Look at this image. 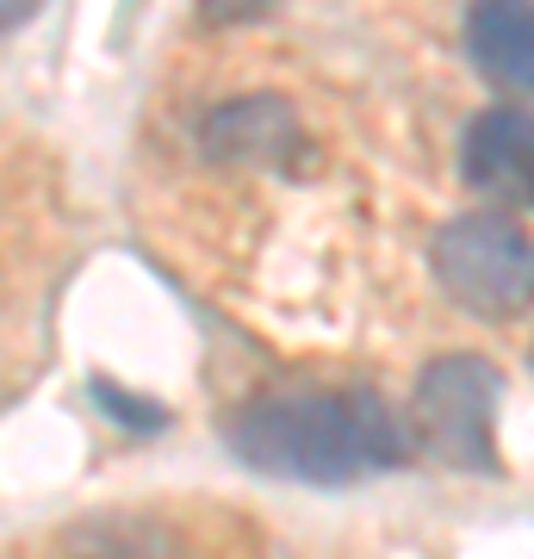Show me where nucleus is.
<instances>
[{"label": "nucleus", "mask_w": 534, "mask_h": 559, "mask_svg": "<svg viewBox=\"0 0 534 559\" xmlns=\"http://www.w3.org/2000/svg\"><path fill=\"white\" fill-rule=\"evenodd\" d=\"M230 448L242 466L298 485H348L404 460L379 392H261L230 417Z\"/></svg>", "instance_id": "f257e3e1"}, {"label": "nucleus", "mask_w": 534, "mask_h": 559, "mask_svg": "<svg viewBox=\"0 0 534 559\" xmlns=\"http://www.w3.org/2000/svg\"><path fill=\"white\" fill-rule=\"evenodd\" d=\"M429 261L441 293L485 323H510L534 305V242L503 212H466L441 224Z\"/></svg>", "instance_id": "f03ea898"}, {"label": "nucleus", "mask_w": 534, "mask_h": 559, "mask_svg": "<svg viewBox=\"0 0 534 559\" xmlns=\"http://www.w3.org/2000/svg\"><path fill=\"white\" fill-rule=\"evenodd\" d=\"M497 399H503V380H497L491 360L478 355H436L423 373H416L411 392V436L423 454H436L441 466H491L497 441Z\"/></svg>", "instance_id": "7ed1b4c3"}, {"label": "nucleus", "mask_w": 534, "mask_h": 559, "mask_svg": "<svg viewBox=\"0 0 534 559\" xmlns=\"http://www.w3.org/2000/svg\"><path fill=\"white\" fill-rule=\"evenodd\" d=\"M460 175L491 205H534V112L491 106L460 131Z\"/></svg>", "instance_id": "20e7f679"}, {"label": "nucleus", "mask_w": 534, "mask_h": 559, "mask_svg": "<svg viewBox=\"0 0 534 559\" xmlns=\"http://www.w3.org/2000/svg\"><path fill=\"white\" fill-rule=\"evenodd\" d=\"M298 119L280 94H242V100L212 106V119L199 124V150L212 162H237V168H274L298 156Z\"/></svg>", "instance_id": "39448f33"}, {"label": "nucleus", "mask_w": 534, "mask_h": 559, "mask_svg": "<svg viewBox=\"0 0 534 559\" xmlns=\"http://www.w3.org/2000/svg\"><path fill=\"white\" fill-rule=\"evenodd\" d=\"M466 57L478 62V75L510 87V94H534V7L515 0H485L466 13Z\"/></svg>", "instance_id": "423d86ee"}]
</instances>
